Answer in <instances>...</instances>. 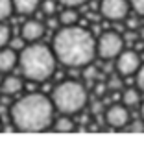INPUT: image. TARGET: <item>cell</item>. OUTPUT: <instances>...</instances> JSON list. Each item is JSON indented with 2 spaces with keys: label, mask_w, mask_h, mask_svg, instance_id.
Masks as SVG:
<instances>
[{
  "label": "cell",
  "mask_w": 144,
  "mask_h": 157,
  "mask_svg": "<svg viewBox=\"0 0 144 157\" xmlns=\"http://www.w3.org/2000/svg\"><path fill=\"white\" fill-rule=\"evenodd\" d=\"M52 50L57 61L68 68H83L96 57V41L91 32L72 24L55 32Z\"/></svg>",
  "instance_id": "6da1fadb"
},
{
  "label": "cell",
  "mask_w": 144,
  "mask_h": 157,
  "mask_svg": "<svg viewBox=\"0 0 144 157\" xmlns=\"http://www.w3.org/2000/svg\"><path fill=\"white\" fill-rule=\"evenodd\" d=\"M54 104L52 98L41 93H30L19 98L11 105V122L19 131H43L54 124Z\"/></svg>",
  "instance_id": "7a4b0ae2"
},
{
  "label": "cell",
  "mask_w": 144,
  "mask_h": 157,
  "mask_svg": "<svg viewBox=\"0 0 144 157\" xmlns=\"http://www.w3.org/2000/svg\"><path fill=\"white\" fill-rule=\"evenodd\" d=\"M57 57L54 50L41 43H30L19 54V67L30 82H46L54 74Z\"/></svg>",
  "instance_id": "3957f363"
},
{
  "label": "cell",
  "mask_w": 144,
  "mask_h": 157,
  "mask_svg": "<svg viewBox=\"0 0 144 157\" xmlns=\"http://www.w3.org/2000/svg\"><path fill=\"white\" fill-rule=\"evenodd\" d=\"M52 104L61 115H76L87 105V91L80 82L66 80L54 89Z\"/></svg>",
  "instance_id": "277c9868"
},
{
  "label": "cell",
  "mask_w": 144,
  "mask_h": 157,
  "mask_svg": "<svg viewBox=\"0 0 144 157\" xmlns=\"http://www.w3.org/2000/svg\"><path fill=\"white\" fill-rule=\"evenodd\" d=\"M124 50V37L118 32H105L96 41V56L102 59H116Z\"/></svg>",
  "instance_id": "5b68a950"
},
{
  "label": "cell",
  "mask_w": 144,
  "mask_h": 157,
  "mask_svg": "<svg viewBox=\"0 0 144 157\" xmlns=\"http://www.w3.org/2000/svg\"><path fill=\"white\" fill-rule=\"evenodd\" d=\"M100 13L113 22L124 21L129 13V2L127 0H100Z\"/></svg>",
  "instance_id": "8992f818"
},
{
  "label": "cell",
  "mask_w": 144,
  "mask_h": 157,
  "mask_svg": "<svg viewBox=\"0 0 144 157\" xmlns=\"http://www.w3.org/2000/svg\"><path fill=\"white\" fill-rule=\"evenodd\" d=\"M140 56L135 50H122L116 56V72L120 76H131L137 74L138 67H140Z\"/></svg>",
  "instance_id": "52a82bcc"
},
{
  "label": "cell",
  "mask_w": 144,
  "mask_h": 157,
  "mask_svg": "<svg viewBox=\"0 0 144 157\" xmlns=\"http://www.w3.org/2000/svg\"><path fill=\"white\" fill-rule=\"evenodd\" d=\"M105 122L115 128V129H122L129 124V111L126 105L120 104H113L107 111H105Z\"/></svg>",
  "instance_id": "ba28073f"
},
{
  "label": "cell",
  "mask_w": 144,
  "mask_h": 157,
  "mask_svg": "<svg viewBox=\"0 0 144 157\" xmlns=\"http://www.w3.org/2000/svg\"><path fill=\"white\" fill-rule=\"evenodd\" d=\"M44 33V26L39 22V21H26L21 28V37L26 41V43H35L43 37Z\"/></svg>",
  "instance_id": "9c48e42d"
},
{
  "label": "cell",
  "mask_w": 144,
  "mask_h": 157,
  "mask_svg": "<svg viewBox=\"0 0 144 157\" xmlns=\"http://www.w3.org/2000/svg\"><path fill=\"white\" fill-rule=\"evenodd\" d=\"M19 65V56L13 48H0V72H11Z\"/></svg>",
  "instance_id": "30bf717a"
},
{
  "label": "cell",
  "mask_w": 144,
  "mask_h": 157,
  "mask_svg": "<svg viewBox=\"0 0 144 157\" xmlns=\"http://www.w3.org/2000/svg\"><path fill=\"white\" fill-rule=\"evenodd\" d=\"M24 87V82H22V78L19 76H8L4 78V82L2 85H0V91H2L6 96H13V94H19Z\"/></svg>",
  "instance_id": "8fae6325"
},
{
  "label": "cell",
  "mask_w": 144,
  "mask_h": 157,
  "mask_svg": "<svg viewBox=\"0 0 144 157\" xmlns=\"http://www.w3.org/2000/svg\"><path fill=\"white\" fill-rule=\"evenodd\" d=\"M41 6V0H13V10L21 15H33Z\"/></svg>",
  "instance_id": "7c38bea8"
},
{
  "label": "cell",
  "mask_w": 144,
  "mask_h": 157,
  "mask_svg": "<svg viewBox=\"0 0 144 157\" xmlns=\"http://www.w3.org/2000/svg\"><path fill=\"white\" fill-rule=\"evenodd\" d=\"M80 15L76 11V8H65L59 13V24L61 26H72V24H78Z\"/></svg>",
  "instance_id": "4fadbf2b"
},
{
  "label": "cell",
  "mask_w": 144,
  "mask_h": 157,
  "mask_svg": "<svg viewBox=\"0 0 144 157\" xmlns=\"http://www.w3.org/2000/svg\"><path fill=\"white\" fill-rule=\"evenodd\" d=\"M54 129L59 133H68L74 129V120L70 118V115H63L59 118H54Z\"/></svg>",
  "instance_id": "5bb4252c"
},
{
  "label": "cell",
  "mask_w": 144,
  "mask_h": 157,
  "mask_svg": "<svg viewBox=\"0 0 144 157\" xmlns=\"http://www.w3.org/2000/svg\"><path fill=\"white\" fill-rule=\"evenodd\" d=\"M122 102H124L126 107H135V105H138V104H140V94H138V91H137V89H126V91L122 93Z\"/></svg>",
  "instance_id": "9a60e30c"
},
{
  "label": "cell",
  "mask_w": 144,
  "mask_h": 157,
  "mask_svg": "<svg viewBox=\"0 0 144 157\" xmlns=\"http://www.w3.org/2000/svg\"><path fill=\"white\" fill-rule=\"evenodd\" d=\"M13 11V0H0V22H4Z\"/></svg>",
  "instance_id": "2e32d148"
},
{
  "label": "cell",
  "mask_w": 144,
  "mask_h": 157,
  "mask_svg": "<svg viewBox=\"0 0 144 157\" xmlns=\"http://www.w3.org/2000/svg\"><path fill=\"white\" fill-rule=\"evenodd\" d=\"M57 0H43L41 2V8H43V13L44 15H48V17H52V15H55V11H57Z\"/></svg>",
  "instance_id": "e0dca14e"
},
{
  "label": "cell",
  "mask_w": 144,
  "mask_h": 157,
  "mask_svg": "<svg viewBox=\"0 0 144 157\" xmlns=\"http://www.w3.org/2000/svg\"><path fill=\"white\" fill-rule=\"evenodd\" d=\"M98 76H100V70H98L93 63H89V65H85V67H83V78H85L87 82L98 80Z\"/></svg>",
  "instance_id": "ac0fdd59"
},
{
  "label": "cell",
  "mask_w": 144,
  "mask_h": 157,
  "mask_svg": "<svg viewBox=\"0 0 144 157\" xmlns=\"http://www.w3.org/2000/svg\"><path fill=\"white\" fill-rule=\"evenodd\" d=\"M9 41H11V32H9V28H8L4 22H0V48H4Z\"/></svg>",
  "instance_id": "d6986e66"
},
{
  "label": "cell",
  "mask_w": 144,
  "mask_h": 157,
  "mask_svg": "<svg viewBox=\"0 0 144 157\" xmlns=\"http://www.w3.org/2000/svg\"><path fill=\"white\" fill-rule=\"evenodd\" d=\"M122 76L120 74H113L111 78H109V82H107V89L109 91H118V89H122Z\"/></svg>",
  "instance_id": "ffe728a7"
},
{
  "label": "cell",
  "mask_w": 144,
  "mask_h": 157,
  "mask_svg": "<svg viewBox=\"0 0 144 157\" xmlns=\"http://www.w3.org/2000/svg\"><path fill=\"white\" fill-rule=\"evenodd\" d=\"M129 8H131L137 15L144 17V0H129Z\"/></svg>",
  "instance_id": "44dd1931"
},
{
  "label": "cell",
  "mask_w": 144,
  "mask_h": 157,
  "mask_svg": "<svg viewBox=\"0 0 144 157\" xmlns=\"http://www.w3.org/2000/svg\"><path fill=\"white\" fill-rule=\"evenodd\" d=\"M59 4H63L65 8H80L83 6L85 2H89V0H57Z\"/></svg>",
  "instance_id": "7402d4cb"
},
{
  "label": "cell",
  "mask_w": 144,
  "mask_h": 157,
  "mask_svg": "<svg viewBox=\"0 0 144 157\" xmlns=\"http://www.w3.org/2000/svg\"><path fill=\"white\" fill-rule=\"evenodd\" d=\"M131 133H138V131H144V120H133L127 128Z\"/></svg>",
  "instance_id": "603a6c76"
},
{
  "label": "cell",
  "mask_w": 144,
  "mask_h": 157,
  "mask_svg": "<svg viewBox=\"0 0 144 157\" xmlns=\"http://www.w3.org/2000/svg\"><path fill=\"white\" fill-rule=\"evenodd\" d=\"M137 87L140 91H144V65H140L137 70Z\"/></svg>",
  "instance_id": "cb8c5ba5"
},
{
  "label": "cell",
  "mask_w": 144,
  "mask_h": 157,
  "mask_svg": "<svg viewBox=\"0 0 144 157\" xmlns=\"http://www.w3.org/2000/svg\"><path fill=\"white\" fill-rule=\"evenodd\" d=\"M107 91H109V89H107V83H100V82H98V83L94 85V93H96V96H98V98H100V96H104Z\"/></svg>",
  "instance_id": "d4e9b609"
},
{
  "label": "cell",
  "mask_w": 144,
  "mask_h": 157,
  "mask_svg": "<svg viewBox=\"0 0 144 157\" xmlns=\"http://www.w3.org/2000/svg\"><path fill=\"white\" fill-rule=\"evenodd\" d=\"M138 35H140V39L144 41V28H140V32H138Z\"/></svg>",
  "instance_id": "484cf974"
},
{
  "label": "cell",
  "mask_w": 144,
  "mask_h": 157,
  "mask_svg": "<svg viewBox=\"0 0 144 157\" xmlns=\"http://www.w3.org/2000/svg\"><path fill=\"white\" fill-rule=\"evenodd\" d=\"M140 117H142V120H144V104H142V107H140Z\"/></svg>",
  "instance_id": "4316f807"
}]
</instances>
